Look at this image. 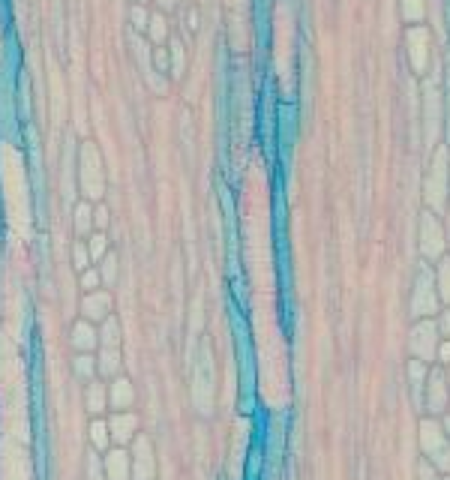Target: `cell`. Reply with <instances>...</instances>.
I'll use <instances>...</instances> for the list:
<instances>
[{"instance_id":"cell-1","label":"cell","mask_w":450,"mask_h":480,"mask_svg":"<svg viewBox=\"0 0 450 480\" xmlns=\"http://www.w3.org/2000/svg\"><path fill=\"white\" fill-rule=\"evenodd\" d=\"M447 195H450V154L447 147H435L427 181H423V201L432 213H439L447 205Z\"/></svg>"},{"instance_id":"cell-2","label":"cell","mask_w":450,"mask_h":480,"mask_svg":"<svg viewBox=\"0 0 450 480\" xmlns=\"http://www.w3.org/2000/svg\"><path fill=\"white\" fill-rule=\"evenodd\" d=\"M420 130H423V144L432 154L439 147V135L444 130V96L439 79H427L423 84V118H420Z\"/></svg>"},{"instance_id":"cell-3","label":"cell","mask_w":450,"mask_h":480,"mask_svg":"<svg viewBox=\"0 0 450 480\" xmlns=\"http://www.w3.org/2000/svg\"><path fill=\"white\" fill-rule=\"evenodd\" d=\"M420 450L427 462L432 469L439 472H447L450 469V441H447V433L442 429V423H435L432 418L420 423Z\"/></svg>"},{"instance_id":"cell-4","label":"cell","mask_w":450,"mask_h":480,"mask_svg":"<svg viewBox=\"0 0 450 480\" xmlns=\"http://www.w3.org/2000/svg\"><path fill=\"white\" fill-rule=\"evenodd\" d=\"M439 324L432 319H417V324L411 327L408 333V351H411V360H420V363H432L439 358Z\"/></svg>"},{"instance_id":"cell-5","label":"cell","mask_w":450,"mask_h":480,"mask_svg":"<svg viewBox=\"0 0 450 480\" xmlns=\"http://www.w3.org/2000/svg\"><path fill=\"white\" fill-rule=\"evenodd\" d=\"M439 309V288H435V273L429 268L417 270L415 288H411V315L415 319H429Z\"/></svg>"},{"instance_id":"cell-6","label":"cell","mask_w":450,"mask_h":480,"mask_svg":"<svg viewBox=\"0 0 450 480\" xmlns=\"http://www.w3.org/2000/svg\"><path fill=\"white\" fill-rule=\"evenodd\" d=\"M444 246H447V237H444L442 222L435 219L432 210H423V217H420V252H423V258L439 261L444 256Z\"/></svg>"},{"instance_id":"cell-7","label":"cell","mask_w":450,"mask_h":480,"mask_svg":"<svg viewBox=\"0 0 450 480\" xmlns=\"http://www.w3.org/2000/svg\"><path fill=\"white\" fill-rule=\"evenodd\" d=\"M405 48H408V63L417 75H427L429 69V55H432V36L427 28H408L405 33Z\"/></svg>"},{"instance_id":"cell-8","label":"cell","mask_w":450,"mask_h":480,"mask_svg":"<svg viewBox=\"0 0 450 480\" xmlns=\"http://www.w3.org/2000/svg\"><path fill=\"white\" fill-rule=\"evenodd\" d=\"M423 406L432 414H444L450 406V387H447V372L442 370H432L427 375V394H423Z\"/></svg>"},{"instance_id":"cell-9","label":"cell","mask_w":450,"mask_h":480,"mask_svg":"<svg viewBox=\"0 0 450 480\" xmlns=\"http://www.w3.org/2000/svg\"><path fill=\"white\" fill-rule=\"evenodd\" d=\"M195 406L202 414L210 411V358H207V348L202 351L198 358V378H195Z\"/></svg>"},{"instance_id":"cell-10","label":"cell","mask_w":450,"mask_h":480,"mask_svg":"<svg viewBox=\"0 0 450 480\" xmlns=\"http://www.w3.org/2000/svg\"><path fill=\"white\" fill-rule=\"evenodd\" d=\"M99 345V333L93 321H79L72 324V348L79 351V355H91V351Z\"/></svg>"},{"instance_id":"cell-11","label":"cell","mask_w":450,"mask_h":480,"mask_svg":"<svg viewBox=\"0 0 450 480\" xmlns=\"http://www.w3.org/2000/svg\"><path fill=\"white\" fill-rule=\"evenodd\" d=\"M135 480H154V450L147 438H135Z\"/></svg>"},{"instance_id":"cell-12","label":"cell","mask_w":450,"mask_h":480,"mask_svg":"<svg viewBox=\"0 0 450 480\" xmlns=\"http://www.w3.org/2000/svg\"><path fill=\"white\" fill-rule=\"evenodd\" d=\"M135 426H139V421L132 418V414H127V411H117V418H111L108 421V433H111V438L117 441V445L123 447V445H129V441L135 438Z\"/></svg>"},{"instance_id":"cell-13","label":"cell","mask_w":450,"mask_h":480,"mask_svg":"<svg viewBox=\"0 0 450 480\" xmlns=\"http://www.w3.org/2000/svg\"><path fill=\"white\" fill-rule=\"evenodd\" d=\"M108 402H111V406H115L117 411H127V408H132V402H135V390H132V384H129V378L117 375L115 382H111V390H108Z\"/></svg>"},{"instance_id":"cell-14","label":"cell","mask_w":450,"mask_h":480,"mask_svg":"<svg viewBox=\"0 0 450 480\" xmlns=\"http://www.w3.org/2000/svg\"><path fill=\"white\" fill-rule=\"evenodd\" d=\"M129 472H132L129 453L123 450V447L108 450V457H105V477H108V480H127Z\"/></svg>"},{"instance_id":"cell-15","label":"cell","mask_w":450,"mask_h":480,"mask_svg":"<svg viewBox=\"0 0 450 480\" xmlns=\"http://www.w3.org/2000/svg\"><path fill=\"white\" fill-rule=\"evenodd\" d=\"M84 315L87 321H105L108 319V309H111V297L105 292H87L84 297Z\"/></svg>"},{"instance_id":"cell-16","label":"cell","mask_w":450,"mask_h":480,"mask_svg":"<svg viewBox=\"0 0 450 480\" xmlns=\"http://www.w3.org/2000/svg\"><path fill=\"white\" fill-rule=\"evenodd\" d=\"M435 288H439V300L450 307V256L439 258V270H435Z\"/></svg>"},{"instance_id":"cell-17","label":"cell","mask_w":450,"mask_h":480,"mask_svg":"<svg viewBox=\"0 0 450 480\" xmlns=\"http://www.w3.org/2000/svg\"><path fill=\"white\" fill-rule=\"evenodd\" d=\"M408 378H411V384H415V402H417V406H423V384H427V363L411 360V363H408Z\"/></svg>"},{"instance_id":"cell-18","label":"cell","mask_w":450,"mask_h":480,"mask_svg":"<svg viewBox=\"0 0 450 480\" xmlns=\"http://www.w3.org/2000/svg\"><path fill=\"white\" fill-rule=\"evenodd\" d=\"M399 16H403L408 24H417L423 16H427L423 0H399Z\"/></svg>"},{"instance_id":"cell-19","label":"cell","mask_w":450,"mask_h":480,"mask_svg":"<svg viewBox=\"0 0 450 480\" xmlns=\"http://www.w3.org/2000/svg\"><path fill=\"white\" fill-rule=\"evenodd\" d=\"M99 343H103V348H120V327H117V321L105 319L103 331H99Z\"/></svg>"},{"instance_id":"cell-20","label":"cell","mask_w":450,"mask_h":480,"mask_svg":"<svg viewBox=\"0 0 450 480\" xmlns=\"http://www.w3.org/2000/svg\"><path fill=\"white\" fill-rule=\"evenodd\" d=\"M108 406V399H105V387L99 384V382H93L91 387H87V408H91L93 414H99Z\"/></svg>"},{"instance_id":"cell-21","label":"cell","mask_w":450,"mask_h":480,"mask_svg":"<svg viewBox=\"0 0 450 480\" xmlns=\"http://www.w3.org/2000/svg\"><path fill=\"white\" fill-rule=\"evenodd\" d=\"M91 441H93V447L96 450H105L108 447V441H111V433H108V421H93L91 423Z\"/></svg>"},{"instance_id":"cell-22","label":"cell","mask_w":450,"mask_h":480,"mask_svg":"<svg viewBox=\"0 0 450 480\" xmlns=\"http://www.w3.org/2000/svg\"><path fill=\"white\" fill-rule=\"evenodd\" d=\"M72 370L79 372V378H93L99 366H96V358H93V355H75V358H72Z\"/></svg>"},{"instance_id":"cell-23","label":"cell","mask_w":450,"mask_h":480,"mask_svg":"<svg viewBox=\"0 0 450 480\" xmlns=\"http://www.w3.org/2000/svg\"><path fill=\"white\" fill-rule=\"evenodd\" d=\"M87 252H91V258H93V261H103V258L108 256V237H105V232L91 234V244H87Z\"/></svg>"},{"instance_id":"cell-24","label":"cell","mask_w":450,"mask_h":480,"mask_svg":"<svg viewBox=\"0 0 450 480\" xmlns=\"http://www.w3.org/2000/svg\"><path fill=\"white\" fill-rule=\"evenodd\" d=\"M93 225V207L91 205H79L75 207V232L79 234H87Z\"/></svg>"},{"instance_id":"cell-25","label":"cell","mask_w":450,"mask_h":480,"mask_svg":"<svg viewBox=\"0 0 450 480\" xmlns=\"http://www.w3.org/2000/svg\"><path fill=\"white\" fill-rule=\"evenodd\" d=\"M147 30H150V40H154L156 45H162V42L168 40V30H166V18H162L159 12H156V16H150V21H147Z\"/></svg>"},{"instance_id":"cell-26","label":"cell","mask_w":450,"mask_h":480,"mask_svg":"<svg viewBox=\"0 0 450 480\" xmlns=\"http://www.w3.org/2000/svg\"><path fill=\"white\" fill-rule=\"evenodd\" d=\"M129 21H132V30L144 33V30H147V21H150V12H147L144 6H139V4H132V9H129Z\"/></svg>"},{"instance_id":"cell-27","label":"cell","mask_w":450,"mask_h":480,"mask_svg":"<svg viewBox=\"0 0 450 480\" xmlns=\"http://www.w3.org/2000/svg\"><path fill=\"white\" fill-rule=\"evenodd\" d=\"M72 261H75V268H79L81 273L87 270V261H91V252H87V246H84V244H75V246H72Z\"/></svg>"},{"instance_id":"cell-28","label":"cell","mask_w":450,"mask_h":480,"mask_svg":"<svg viewBox=\"0 0 450 480\" xmlns=\"http://www.w3.org/2000/svg\"><path fill=\"white\" fill-rule=\"evenodd\" d=\"M99 282H103V276H99V270H91V268H87V270L81 273V288H84V292H96Z\"/></svg>"},{"instance_id":"cell-29","label":"cell","mask_w":450,"mask_h":480,"mask_svg":"<svg viewBox=\"0 0 450 480\" xmlns=\"http://www.w3.org/2000/svg\"><path fill=\"white\" fill-rule=\"evenodd\" d=\"M115 270H117L115 256H105V258H103V270H99V276H103V282H115Z\"/></svg>"},{"instance_id":"cell-30","label":"cell","mask_w":450,"mask_h":480,"mask_svg":"<svg viewBox=\"0 0 450 480\" xmlns=\"http://www.w3.org/2000/svg\"><path fill=\"white\" fill-rule=\"evenodd\" d=\"M154 63H156V72L159 75H166L168 72V52L162 45H156V52H154Z\"/></svg>"},{"instance_id":"cell-31","label":"cell","mask_w":450,"mask_h":480,"mask_svg":"<svg viewBox=\"0 0 450 480\" xmlns=\"http://www.w3.org/2000/svg\"><path fill=\"white\" fill-rule=\"evenodd\" d=\"M93 225H96V232H103L105 225H108V210H105L103 205L93 207Z\"/></svg>"},{"instance_id":"cell-32","label":"cell","mask_w":450,"mask_h":480,"mask_svg":"<svg viewBox=\"0 0 450 480\" xmlns=\"http://www.w3.org/2000/svg\"><path fill=\"white\" fill-rule=\"evenodd\" d=\"M417 480H439V469H432L429 462H423L417 469Z\"/></svg>"},{"instance_id":"cell-33","label":"cell","mask_w":450,"mask_h":480,"mask_svg":"<svg viewBox=\"0 0 450 480\" xmlns=\"http://www.w3.org/2000/svg\"><path fill=\"white\" fill-rule=\"evenodd\" d=\"M435 324H439V333L450 339V309H444V312H442V319L435 321Z\"/></svg>"},{"instance_id":"cell-34","label":"cell","mask_w":450,"mask_h":480,"mask_svg":"<svg viewBox=\"0 0 450 480\" xmlns=\"http://www.w3.org/2000/svg\"><path fill=\"white\" fill-rule=\"evenodd\" d=\"M439 355H442V360H447V363H450V343L439 345Z\"/></svg>"},{"instance_id":"cell-35","label":"cell","mask_w":450,"mask_h":480,"mask_svg":"<svg viewBox=\"0 0 450 480\" xmlns=\"http://www.w3.org/2000/svg\"><path fill=\"white\" fill-rule=\"evenodd\" d=\"M444 126H447V135H450V93H447V115H444Z\"/></svg>"},{"instance_id":"cell-36","label":"cell","mask_w":450,"mask_h":480,"mask_svg":"<svg viewBox=\"0 0 450 480\" xmlns=\"http://www.w3.org/2000/svg\"><path fill=\"white\" fill-rule=\"evenodd\" d=\"M159 4H162V6H174V0H159Z\"/></svg>"},{"instance_id":"cell-37","label":"cell","mask_w":450,"mask_h":480,"mask_svg":"<svg viewBox=\"0 0 450 480\" xmlns=\"http://www.w3.org/2000/svg\"><path fill=\"white\" fill-rule=\"evenodd\" d=\"M132 4H139V6H144V4H147V0H132Z\"/></svg>"},{"instance_id":"cell-38","label":"cell","mask_w":450,"mask_h":480,"mask_svg":"<svg viewBox=\"0 0 450 480\" xmlns=\"http://www.w3.org/2000/svg\"><path fill=\"white\" fill-rule=\"evenodd\" d=\"M447 198H450V195H447ZM447 219H450V213H447Z\"/></svg>"}]
</instances>
